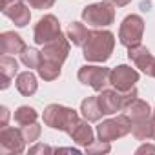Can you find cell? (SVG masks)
I'll return each instance as SVG.
<instances>
[{
	"label": "cell",
	"instance_id": "cell-1",
	"mask_svg": "<svg viewBox=\"0 0 155 155\" xmlns=\"http://www.w3.org/2000/svg\"><path fill=\"white\" fill-rule=\"evenodd\" d=\"M115 48V35L111 31L95 29L90 31V37L84 44V58L88 62H106Z\"/></svg>",
	"mask_w": 155,
	"mask_h": 155
},
{
	"label": "cell",
	"instance_id": "cell-2",
	"mask_svg": "<svg viewBox=\"0 0 155 155\" xmlns=\"http://www.w3.org/2000/svg\"><path fill=\"white\" fill-rule=\"evenodd\" d=\"M44 124L53 128V130H58V131H66L69 133L77 122L81 120L79 113L71 108H66V106H60V104H49L46 110H44Z\"/></svg>",
	"mask_w": 155,
	"mask_h": 155
},
{
	"label": "cell",
	"instance_id": "cell-3",
	"mask_svg": "<svg viewBox=\"0 0 155 155\" xmlns=\"http://www.w3.org/2000/svg\"><path fill=\"white\" fill-rule=\"evenodd\" d=\"M137 99V90L131 88L130 91H117V90H102L99 95V104L104 115H113L117 111H124L126 106Z\"/></svg>",
	"mask_w": 155,
	"mask_h": 155
},
{
	"label": "cell",
	"instance_id": "cell-4",
	"mask_svg": "<svg viewBox=\"0 0 155 155\" xmlns=\"http://www.w3.org/2000/svg\"><path fill=\"white\" fill-rule=\"evenodd\" d=\"M115 6L110 4L108 0H102V2H95L91 6H86L82 9V20L88 26L93 28H106L111 26L115 22Z\"/></svg>",
	"mask_w": 155,
	"mask_h": 155
},
{
	"label": "cell",
	"instance_id": "cell-5",
	"mask_svg": "<svg viewBox=\"0 0 155 155\" xmlns=\"http://www.w3.org/2000/svg\"><path fill=\"white\" fill-rule=\"evenodd\" d=\"M131 131V119L130 115H117L115 119L102 120L97 126V135L101 140L111 142L115 139H120Z\"/></svg>",
	"mask_w": 155,
	"mask_h": 155
},
{
	"label": "cell",
	"instance_id": "cell-6",
	"mask_svg": "<svg viewBox=\"0 0 155 155\" xmlns=\"http://www.w3.org/2000/svg\"><path fill=\"white\" fill-rule=\"evenodd\" d=\"M142 33H144V20L139 15H128L119 29V40L122 46L131 48L140 44L142 40Z\"/></svg>",
	"mask_w": 155,
	"mask_h": 155
},
{
	"label": "cell",
	"instance_id": "cell-7",
	"mask_svg": "<svg viewBox=\"0 0 155 155\" xmlns=\"http://www.w3.org/2000/svg\"><path fill=\"white\" fill-rule=\"evenodd\" d=\"M110 73L111 69L104 66H82L77 77L84 86H90L95 91H102L110 84Z\"/></svg>",
	"mask_w": 155,
	"mask_h": 155
},
{
	"label": "cell",
	"instance_id": "cell-8",
	"mask_svg": "<svg viewBox=\"0 0 155 155\" xmlns=\"http://www.w3.org/2000/svg\"><path fill=\"white\" fill-rule=\"evenodd\" d=\"M60 33H62V31H60L58 18H57L55 15H44V17L37 22V26H35V29H33V40H35V44L44 46L46 42L55 40Z\"/></svg>",
	"mask_w": 155,
	"mask_h": 155
},
{
	"label": "cell",
	"instance_id": "cell-9",
	"mask_svg": "<svg viewBox=\"0 0 155 155\" xmlns=\"http://www.w3.org/2000/svg\"><path fill=\"white\" fill-rule=\"evenodd\" d=\"M139 71L133 69L131 66L120 64L117 68L111 69L110 73V84L113 86V90L117 91H130L131 88H135V82H139Z\"/></svg>",
	"mask_w": 155,
	"mask_h": 155
},
{
	"label": "cell",
	"instance_id": "cell-10",
	"mask_svg": "<svg viewBox=\"0 0 155 155\" xmlns=\"http://www.w3.org/2000/svg\"><path fill=\"white\" fill-rule=\"evenodd\" d=\"M26 146V139L22 135V130L18 128H0V151L6 155L22 153Z\"/></svg>",
	"mask_w": 155,
	"mask_h": 155
},
{
	"label": "cell",
	"instance_id": "cell-11",
	"mask_svg": "<svg viewBox=\"0 0 155 155\" xmlns=\"http://www.w3.org/2000/svg\"><path fill=\"white\" fill-rule=\"evenodd\" d=\"M68 53H69V38L64 37L62 33L55 40L46 42L42 46V58L49 60V62H55V64H60V66L68 58Z\"/></svg>",
	"mask_w": 155,
	"mask_h": 155
},
{
	"label": "cell",
	"instance_id": "cell-12",
	"mask_svg": "<svg viewBox=\"0 0 155 155\" xmlns=\"http://www.w3.org/2000/svg\"><path fill=\"white\" fill-rule=\"evenodd\" d=\"M2 13L15 22L17 28H24L31 20L29 8L24 0H2Z\"/></svg>",
	"mask_w": 155,
	"mask_h": 155
},
{
	"label": "cell",
	"instance_id": "cell-13",
	"mask_svg": "<svg viewBox=\"0 0 155 155\" xmlns=\"http://www.w3.org/2000/svg\"><path fill=\"white\" fill-rule=\"evenodd\" d=\"M128 58H130L140 71H144L148 77L151 75V68H153L155 57L150 53L148 48H144V46H140V44L128 48Z\"/></svg>",
	"mask_w": 155,
	"mask_h": 155
},
{
	"label": "cell",
	"instance_id": "cell-14",
	"mask_svg": "<svg viewBox=\"0 0 155 155\" xmlns=\"http://www.w3.org/2000/svg\"><path fill=\"white\" fill-rule=\"evenodd\" d=\"M28 46L24 44L22 37L17 35L15 31H4L0 35V51L2 55H20Z\"/></svg>",
	"mask_w": 155,
	"mask_h": 155
},
{
	"label": "cell",
	"instance_id": "cell-15",
	"mask_svg": "<svg viewBox=\"0 0 155 155\" xmlns=\"http://www.w3.org/2000/svg\"><path fill=\"white\" fill-rule=\"evenodd\" d=\"M69 137L73 139V142L75 144H79V146H84V148H88L95 139H93V130H91V126H90V120H79L77 122V126L69 131Z\"/></svg>",
	"mask_w": 155,
	"mask_h": 155
},
{
	"label": "cell",
	"instance_id": "cell-16",
	"mask_svg": "<svg viewBox=\"0 0 155 155\" xmlns=\"http://www.w3.org/2000/svg\"><path fill=\"white\" fill-rule=\"evenodd\" d=\"M124 111L130 115L131 122H140V120H146V119L151 117V108H150V104H148L146 101H142V99H133V101L126 106Z\"/></svg>",
	"mask_w": 155,
	"mask_h": 155
},
{
	"label": "cell",
	"instance_id": "cell-17",
	"mask_svg": "<svg viewBox=\"0 0 155 155\" xmlns=\"http://www.w3.org/2000/svg\"><path fill=\"white\" fill-rule=\"evenodd\" d=\"M15 84H17L18 93H20V95H24V97H31V95H35V93H37V90H38L37 77H35L31 71H24V73H20V75L17 77Z\"/></svg>",
	"mask_w": 155,
	"mask_h": 155
},
{
	"label": "cell",
	"instance_id": "cell-18",
	"mask_svg": "<svg viewBox=\"0 0 155 155\" xmlns=\"http://www.w3.org/2000/svg\"><path fill=\"white\" fill-rule=\"evenodd\" d=\"M81 113L86 120L90 122H97L101 120V117L104 115L102 113V108L99 104V97H88L81 102Z\"/></svg>",
	"mask_w": 155,
	"mask_h": 155
},
{
	"label": "cell",
	"instance_id": "cell-19",
	"mask_svg": "<svg viewBox=\"0 0 155 155\" xmlns=\"http://www.w3.org/2000/svg\"><path fill=\"white\" fill-rule=\"evenodd\" d=\"M18 71V62L11 55H2L0 57V73H2V90L9 88V81Z\"/></svg>",
	"mask_w": 155,
	"mask_h": 155
},
{
	"label": "cell",
	"instance_id": "cell-20",
	"mask_svg": "<svg viewBox=\"0 0 155 155\" xmlns=\"http://www.w3.org/2000/svg\"><path fill=\"white\" fill-rule=\"evenodd\" d=\"M88 37H90V29L82 22H71L68 26V38H69V42H73V46L84 48Z\"/></svg>",
	"mask_w": 155,
	"mask_h": 155
},
{
	"label": "cell",
	"instance_id": "cell-21",
	"mask_svg": "<svg viewBox=\"0 0 155 155\" xmlns=\"http://www.w3.org/2000/svg\"><path fill=\"white\" fill-rule=\"evenodd\" d=\"M131 133L137 140H148L153 139V124H151V117L140 122H131Z\"/></svg>",
	"mask_w": 155,
	"mask_h": 155
},
{
	"label": "cell",
	"instance_id": "cell-22",
	"mask_svg": "<svg viewBox=\"0 0 155 155\" xmlns=\"http://www.w3.org/2000/svg\"><path fill=\"white\" fill-rule=\"evenodd\" d=\"M37 119H38V113H37V110L31 108V106H20L18 110H15V122H17L20 128L37 122Z\"/></svg>",
	"mask_w": 155,
	"mask_h": 155
},
{
	"label": "cell",
	"instance_id": "cell-23",
	"mask_svg": "<svg viewBox=\"0 0 155 155\" xmlns=\"http://www.w3.org/2000/svg\"><path fill=\"white\" fill-rule=\"evenodd\" d=\"M38 71V77L44 81H55L60 77V64H55V62H49V60H42L40 66L37 68Z\"/></svg>",
	"mask_w": 155,
	"mask_h": 155
},
{
	"label": "cell",
	"instance_id": "cell-24",
	"mask_svg": "<svg viewBox=\"0 0 155 155\" xmlns=\"http://www.w3.org/2000/svg\"><path fill=\"white\" fill-rule=\"evenodd\" d=\"M42 60H44V58H42V51H38V49H35V48H26V49L20 53V62H22L26 68H29V69H33V68L37 69Z\"/></svg>",
	"mask_w": 155,
	"mask_h": 155
},
{
	"label": "cell",
	"instance_id": "cell-25",
	"mask_svg": "<svg viewBox=\"0 0 155 155\" xmlns=\"http://www.w3.org/2000/svg\"><path fill=\"white\" fill-rule=\"evenodd\" d=\"M20 130H22V135H24V139H26V142H28V144L37 142V140H38V137H40V133H42V128H40L37 122L28 124V126H22Z\"/></svg>",
	"mask_w": 155,
	"mask_h": 155
},
{
	"label": "cell",
	"instance_id": "cell-26",
	"mask_svg": "<svg viewBox=\"0 0 155 155\" xmlns=\"http://www.w3.org/2000/svg\"><path fill=\"white\" fill-rule=\"evenodd\" d=\"M110 151H111V144L106 142V140H101V139H99V142L93 140L86 148V153H110Z\"/></svg>",
	"mask_w": 155,
	"mask_h": 155
},
{
	"label": "cell",
	"instance_id": "cell-27",
	"mask_svg": "<svg viewBox=\"0 0 155 155\" xmlns=\"http://www.w3.org/2000/svg\"><path fill=\"white\" fill-rule=\"evenodd\" d=\"M28 4L33 9H49L55 6V0H28Z\"/></svg>",
	"mask_w": 155,
	"mask_h": 155
},
{
	"label": "cell",
	"instance_id": "cell-28",
	"mask_svg": "<svg viewBox=\"0 0 155 155\" xmlns=\"http://www.w3.org/2000/svg\"><path fill=\"white\" fill-rule=\"evenodd\" d=\"M53 148L46 146V144H35L33 148H29V153H51Z\"/></svg>",
	"mask_w": 155,
	"mask_h": 155
},
{
	"label": "cell",
	"instance_id": "cell-29",
	"mask_svg": "<svg viewBox=\"0 0 155 155\" xmlns=\"http://www.w3.org/2000/svg\"><path fill=\"white\" fill-rule=\"evenodd\" d=\"M0 115H2L0 117V128H6L8 126V119H9V110L6 106H2L0 108Z\"/></svg>",
	"mask_w": 155,
	"mask_h": 155
},
{
	"label": "cell",
	"instance_id": "cell-30",
	"mask_svg": "<svg viewBox=\"0 0 155 155\" xmlns=\"http://www.w3.org/2000/svg\"><path fill=\"white\" fill-rule=\"evenodd\" d=\"M137 153H155V146H150V144H144L137 150Z\"/></svg>",
	"mask_w": 155,
	"mask_h": 155
},
{
	"label": "cell",
	"instance_id": "cell-31",
	"mask_svg": "<svg viewBox=\"0 0 155 155\" xmlns=\"http://www.w3.org/2000/svg\"><path fill=\"white\" fill-rule=\"evenodd\" d=\"M110 4H113L115 8H124V6H128L131 0H108Z\"/></svg>",
	"mask_w": 155,
	"mask_h": 155
},
{
	"label": "cell",
	"instance_id": "cell-32",
	"mask_svg": "<svg viewBox=\"0 0 155 155\" xmlns=\"http://www.w3.org/2000/svg\"><path fill=\"white\" fill-rule=\"evenodd\" d=\"M150 77H153V79H155V62H153V68H151V75Z\"/></svg>",
	"mask_w": 155,
	"mask_h": 155
},
{
	"label": "cell",
	"instance_id": "cell-33",
	"mask_svg": "<svg viewBox=\"0 0 155 155\" xmlns=\"http://www.w3.org/2000/svg\"><path fill=\"white\" fill-rule=\"evenodd\" d=\"M151 120H155V110L151 111Z\"/></svg>",
	"mask_w": 155,
	"mask_h": 155
}]
</instances>
